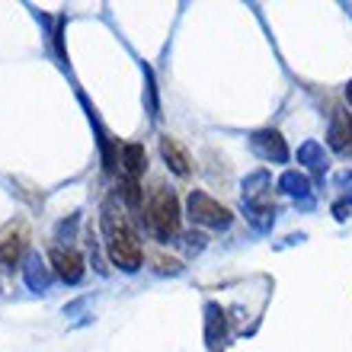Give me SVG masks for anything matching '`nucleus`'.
Wrapping results in <instances>:
<instances>
[{"instance_id":"nucleus-1","label":"nucleus","mask_w":352,"mask_h":352,"mask_svg":"<svg viewBox=\"0 0 352 352\" xmlns=\"http://www.w3.org/2000/svg\"><path fill=\"white\" fill-rule=\"evenodd\" d=\"M106 247H109V256L112 263L125 272H135L141 266V243H138V234L131 231L129 224L116 218V214H106Z\"/></svg>"},{"instance_id":"nucleus-2","label":"nucleus","mask_w":352,"mask_h":352,"mask_svg":"<svg viewBox=\"0 0 352 352\" xmlns=\"http://www.w3.org/2000/svg\"><path fill=\"white\" fill-rule=\"evenodd\" d=\"M148 224L157 231V237H173L179 231V202L167 186H154L148 199Z\"/></svg>"},{"instance_id":"nucleus-3","label":"nucleus","mask_w":352,"mask_h":352,"mask_svg":"<svg viewBox=\"0 0 352 352\" xmlns=\"http://www.w3.org/2000/svg\"><path fill=\"white\" fill-rule=\"evenodd\" d=\"M189 214H192V221L208 224V228H228V224H231V212L205 192L189 195Z\"/></svg>"},{"instance_id":"nucleus-4","label":"nucleus","mask_w":352,"mask_h":352,"mask_svg":"<svg viewBox=\"0 0 352 352\" xmlns=\"http://www.w3.org/2000/svg\"><path fill=\"white\" fill-rule=\"evenodd\" d=\"M29 241V228L23 221H10L3 231H0V263L3 266H16L23 250H26Z\"/></svg>"},{"instance_id":"nucleus-5","label":"nucleus","mask_w":352,"mask_h":352,"mask_svg":"<svg viewBox=\"0 0 352 352\" xmlns=\"http://www.w3.org/2000/svg\"><path fill=\"white\" fill-rule=\"evenodd\" d=\"M52 266H55V272L65 278V282H80V278H84V260H80V253H74V250L55 247V250H52Z\"/></svg>"},{"instance_id":"nucleus-6","label":"nucleus","mask_w":352,"mask_h":352,"mask_svg":"<svg viewBox=\"0 0 352 352\" xmlns=\"http://www.w3.org/2000/svg\"><path fill=\"white\" fill-rule=\"evenodd\" d=\"M352 144V116L346 109H333V122H330V148L346 151Z\"/></svg>"},{"instance_id":"nucleus-7","label":"nucleus","mask_w":352,"mask_h":352,"mask_svg":"<svg viewBox=\"0 0 352 352\" xmlns=\"http://www.w3.org/2000/svg\"><path fill=\"white\" fill-rule=\"evenodd\" d=\"M160 154H164V160H167V167H173V173H179V176H186L189 173V154H186V148L179 144L176 138H170V135H164L160 138Z\"/></svg>"},{"instance_id":"nucleus-8","label":"nucleus","mask_w":352,"mask_h":352,"mask_svg":"<svg viewBox=\"0 0 352 352\" xmlns=\"http://www.w3.org/2000/svg\"><path fill=\"white\" fill-rule=\"evenodd\" d=\"M122 167H125V179H138L148 167V151L144 144H125L122 148Z\"/></svg>"},{"instance_id":"nucleus-9","label":"nucleus","mask_w":352,"mask_h":352,"mask_svg":"<svg viewBox=\"0 0 352 352\" xmlns=\"http://www.w3.org/2000/svg\"><path fill=\"white\" fill-rule=\"evenodd\" d=\"M26 278H29V285H32V288H45L48 276H45V272H38V260H29V269H26Z\"/></svg>"},{"instance_id":"nucleus-10","label":"nucleus","mask_w":352,"mask_h":352,"mask_svg":"<svg viewBox=\"0 0 352 352\" xmlns=\"http://www.w3.org/2000/svg\"><path fill=\"white\" fill-rule=\"evenodd\" d=\"M346 93H349V102H352V80H349V90H346Z\"/></svg>"}]
</instances>
